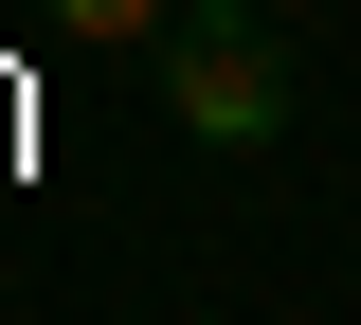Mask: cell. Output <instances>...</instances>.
<instances>
[{"mask_svg": "<svg viewBox=\"0 0 361 325\" xmlns=\"http://www.w3.org/2000/svg\"><path fill=\"white\" fill-rule=\"evenodd\" d=\"M253 18H325V0H253Z\"/></svg>", "mask_w": 361, "mask_h": 325, "instance_id": "cell-3", "label": "cell"}, {"mask_svg": "<svg viewBox=\"0 0 361 325\" xmlns=\"http://www.w3.org/2000/svg\"><path fill=\"white\" fill-rule=\"evenodd\" d=\"M37 18H54L73 54H163V37H180V0H37Z\"/></svg>", "mask_w": 361, "mask_h": 325, "instance_id": "cell-2", "label": "cell"}, {"mask_svg": "<svg viewBox=\"0 0 361 325\" xmlns=\"http://www.w3.org/2000/svg\"><path fill=\"white\" fill-rule=\"evenodd\" d=\"M163 109H180L199 145H271V127H289V54H271L253 0H217V18L163 37Z\"/></svg>", "mask_w": 361, "mask_h": 325, "instance_id": "cell-1", "label": "cell"}]
</instances>
